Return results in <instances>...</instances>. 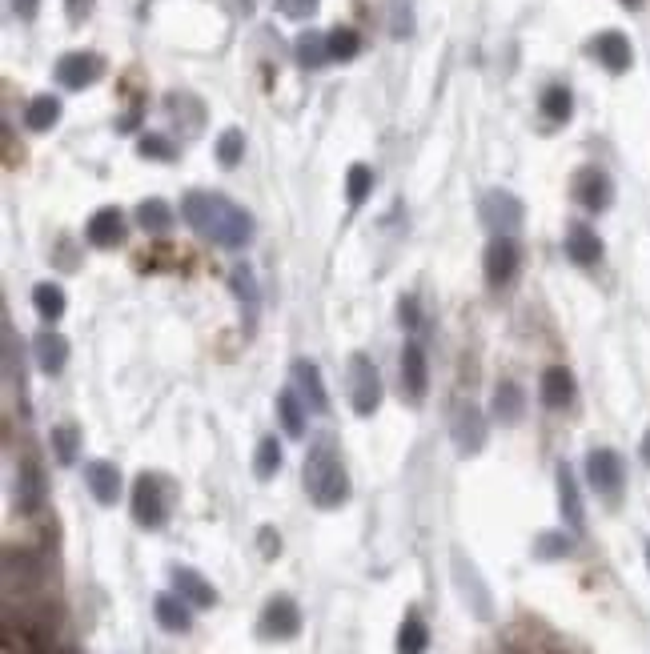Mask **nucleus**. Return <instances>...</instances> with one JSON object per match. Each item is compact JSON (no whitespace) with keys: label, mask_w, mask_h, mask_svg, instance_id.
Wrapping results in <instances>:
<instances>
[{"label":"nucleus","mask_w":650,"mask_h":654,"mask_svg":"<svg viewBox=\"0 0 650 654\" xmlns=\"http://www.w3.org/2000/svg\"><path fill=\"white\" fill-rule=\"evenodd\" d=\"M301 478H305V494L313 498V506H321V510L346 506V498H350V474H346V466H342L338 446H334L330 434H321L309 446Z\"/></svg>","instance_id":"obj_2"},{"label":"nucleus","mask_w":650,"mask_h":654,"mask_svg":"<svg viewBox=\"0 0 650 654\" xmlns=\"http://www.w3.org/2000/svg\"><path fill=\"white\" fill-rule=\"evenodd\" d=\"M518 265H522V249L514 237H494L486 245V257H482V269H486V281L490 289H502L518 277Z\"/></svg>","instance_id":"obj_10"},{"label":"nucleus","mask_w":650,"mask_h":654,"mask_svg":"<svg viewBox=\"0 0 650 654\" xmlns=\"http://www.w3.org/2000/svg\"><path fill=\"white\" fill-rule=\"evenodd\" d=\"M241 157H245V133H241V129H225V133L217 137V161H221L225 169H237Z\"/></svg>","instance_id":"obj_38"},{"label":"nucleus","mask_w":650,"mask_h":654,"mask_svg":"<svg viewBox=\"0 0 650 654\" xmlns=\"http://www.w3.org/2000/svg\"><path fill=\"white\" fill-rule=\"evenodd\" d=\"M646 566H650V542H646Z\"/></svg>","instance_id":"obj_50"},{"label":"nucleus","mask_w":650,"mask_h":654,"mask_svg":"<svg viewBox=\"0 0 650 654\" xmlns=\"http://www.w3.org/2000/svg\"><path fill=\"white\" fill-rule=\"evenodd\" d=\"M350 406L358 418H370L382 406V374L366 354H350Z\"/></svg>","instance_id":"obj_5"},{"label":"nucleus","mask_w":650,"mask_h":654,"mask_svg":"<svg viewBox=\"0 0 650 654\" xmlns=\"http://www.w3.org/2000/svg\"><path fill=\"white\" fill-rule=\"evenodd\" d=\"M85 237H89L93 249H117V245L125 241V213H121L117 205L97 209V213L89 217V225H85Z\"/></svg>","instance_id":"obj_16"},{"label":"nucleus","mask_w":650,"mask_h":654,"mask_svg":"<svg viewBox=\"0 0 650 654\" xmlns=\"http://www.w3.org/2000/svg\"><path fill=\"white\" fill-rule=\"evenodd\" d=\"M101 73H105V61L97 53H65L57 61V81L65 89H89L93 81H101Z\"/></svg>","instance_id":"obj_13"},{"label":"nucleus","mask_w":650,"mask_h":654,"mask_svg":"<svg viewBox=\"0 0 650 654\" xmlns=\"http://www.w3.org/2000/svg\"><path fill=\"white\" fill-rule=\"evenodd\" d=\"M558 510H562L566 526H570L574 534H582V526H586V510H582V490H578V478H574V470H570L566 462L558 466Z\"/></svg>","instance_id":"obj_23"},{"label":"nucleus","mask_w":650,"mask_h":654,"mask_svg":"<svg viewBox=\"0 0 650 654\" xmlns=\"http://www.w3.org/2000/svg\"><path fill=\"white\" fill-rule=\"evenodd\" d=\"M37 9H41V0H13V13H17L21 21H33Z\"/></svg>","instance_id":"obj_46"},{"label":"nucleus","mask_w":650,"mask_h":654,"mask_svg":"<svg viewBox=\"0 0 650 654\" xmlns=\"http://www.w3.org/2000/svg\"><path fill=\"white\" fill-rule=\"evenodd\" d=\"M49 442H53V454H57V462H77V446H81V438H77V430L73 426H53V434H49Z\"/></svg>","instance_id":"obj_40"},{"label":"nucleus","mask_w":650,"mask_h":654,"mask_svg":"<svg viewBox=\"0 0 650 654\" xmlns=\"http://www.w3.org/2000/svg\"><path fill=\"white\" fill-rule=\"evenodd\" d=\"M590 57H594V61H598L606 73H626V69H630V61H634L630 41H626L618 29L598 33V37L590 41Z\"/></svg>","instance_id":"obj_15"},{"label":"nucleus","mask_w":650,"mask_h":654,"mask_svg":"<svg viewBox=\"0 0 650 654\" xmlns=\"http://www.w3.org/2000/svg\"><path fill=\"white\" fill-rule=\"evenodd\" d=\"M450 438H454V450H458L462 458L482 454V446H486V414H482L474 402L458 406L454 426H450Z\"/></svg>","instance_id":"obj_11"},{"label":"nucleus","mask_w":650,"mask_h":654,"mask_svg":"<svg viewBox=\"0 0 650 654\" xmlns=\"http://www.w3.org/2000/svg\"><path fill=\"white\" fill-rule=\"evenodd\" d=\"M181 217L189 221V229L197 237H205L221 249H245L253 237V217L237 201H229L225 193H205V189L185 193Z\"/></svg>","instance_id":"obj_1"},{"label":"nucleus","mask_w":650,"mask_h":654,"mask_svg":"<svg viewBox=\"0 0 650 654\" xmlns=\"http://www.w3.org/2000/svg\"><path fill=\"white\" fill-rule=\"evenodd\" d=\"M390 33L398 41H406L414 33V5L410 0H390Z\"/></svg>","instance_id":"obj_41"},{"label":"nucleus","mask_w":650,"mask_h":654,"mask_svg":"<svg viewBox=\"0 0 650 654\" xmlns=\"http://www.w3.org/2000/svg\"><path fill=\"white\" fill-rule=\"evenodd\" d=\"M137 153L149 157V161H173V157H177V149H173L161 133H145V137L137 141Z\"/></svg>","instance_id":"obj_42"},{"label":"nucleus","mask_w":650,"mask_h":654,"mask_svg":"<svg viewBox=\"0 0 650 654\" xmlns=\"http://www.w3.org/2000/svg\"><path fill=\"white\" fill-rule=\"evenodd\" d=\"M45 578V566H41V558L29 550V546H9L5 550V586L9 590H33L37 582Z\"/></svg>","instance_id":"obj_14"},{"label":"nucleus","mask_w":650,"mask_h":654,"mask_svg":"<svg viewBox=\"0 0 650 654\" xmlns=\"http://www.w3.org/2000/svg\"><path fill=\"white\" fill-rule=\"evenodd\" d=\"M85 486H89V494L101 506H117V498H121V470L113 462H105V458H93V462H85Z\"/></svg>","instance_id":"obj_20"},{"label":"nucleus","mask_w":650,"mask_h":654,"mask_svg":"<svg viewBox=\"0 0 650 654\" xmlns=\"http://www.w3.org/2000/svg\"><path fill=\"white\" fill-rule=\"evenodd\" d=\"M622 5H626V9H642V5H646V0H622Z\"/></svg>","instance_id":"obj_49"},{"label":"nucleus","mask_w":650,"mask_h":654,"mask_svg":"<svg viewBox=\"0 0 650 654\" xmlns=\"http://www.w3.org/2000/svg\"><path fill=\"white\" fill-rule=\"evenodd\" d=\"M398 321L406 325V330H418V321H422V313H418V297H402V301H398Z\"/></svg>","instance_id":"obj_44"},{"label":"nucleus","mask_w":650,"mask_h":654,"mask_svg":"<svg viewBox=\"0 0 650 654\" xmlns=\"http://www.w3.org/2000/svg\"><path fill=\"white\" fill-rule=\"evenodd\" d=\"M293 386H297L301 402H305L313 414H325V410H330V394H325L321 370H317L309 358H297V362H293Z\"/></svg>","instance_id":"obj_18"},{"label":"nucleus","mask_w":650,"mask_h":654,"mask_svg":"<svg viewBox=\"0 0 650 654\" xmlns=\"http://www.w3.org/2000/svg\"><path fill=\"white\" fill-rule=\"evenodd\" d=\"M153 618H157V626L169 630V634H189V630H193V606H189L177 590L153 598Z\"/></svg>","instance_id":"obj_22"},{"label":"nucleus","mask_w":650,"mask_h":654,"mask_svg":"<svg viewBox=\"0 0 650 654\" xmlns=\"http://www.w3.org/2000/svg\"><path fill=\"white\" fill-rule=\"evenodd\" d=\"M566 257H570L574 265H582V269L598 265V261H602V237H598L586 221H570V225H566Z\"/></svg>","instance_id":"obj_19"},{"label":"nucleus","mask_w":650,"mask_h":654,"mask_svg":"<svg viewBox=\"0 0 650 654\" xmlns=\"http://www.w3.org/2000/svg\"><path fill=\"white\" fill-rule=\"evenodd\" d=\"M538 398L546 410H566L574 402V374L566 366H550L538 382Z\"/></svg>","instance_id":"obj_24"},{"label":"nucleus","mask_w":650,"mask_h":654,"mask_svg":"<svg viewBox=\"0 0 650 654\" xmlns=\"http://www.w3.org/2000/svg\"><path fill=\"white\" fill-rule=\"evenodd\" d=\"M257 542H261V554H265V558H277V554H281V534H277L273 526H261V530H257Z\"/></svg>","instance_id":"obj_45"},{"label":"nucleus","mask_w":650,"mask_h":654,"mask_svg":"<svg viewBox=\"0 0 650 654\" xmlns=\"http://www.w3.org/2000/svg\"><path fill=\"white\" fill-rule=\"evenodd\" d=\"M370 189H374V169L370 165H350V173H346V197H350L354 209L366 205Z\"/></svg>","instance_id":"obj_37"},{"label":"nucleus","mask_w":650,"mask_h":654,"mask_svg":"<svg viewBox=\"0 0 650 654\" xmlns=\"http://www.w3.org/2000/svg\"><path fill=\"white\" fill-rule=\"evenodd\" d=\"M277 9L285 17H293V21H305V17L317 13V0H277Z\"/></svg>","instance_id":"obj_43"},{"label":"nucleus","mask_w":650,"mask_h":654,"mask_svg":"<svg viewBox=\"0 0 650 654\" xmlns=\"http://www.w3.org/2000/svg\"><path fill=\"white\" fill-rule=\"evenodd\" d=\"M229 285H233V293H237V301L249 309V317L257 313V305H261V289H257V277L249 273V265H237L233 273H229Z\"/></svg>","instance_id":"obj_35"},{"label":"nucleus","mask_w":650,"mask_h":654,"mask_svg":"<svg viewBox=\"0 0 650 654\" xmlns=\"http://www.w3.org/2000/svg\"><path fill=\"white\" fill-rule=\"evenodd\" d=\"M454 582H458V594L466 598V606L474 610V618H482V622L494 618V598H490V590H486L478 566H474L462 550H454Z\"/></svg>","instance_id":"obj_8"},{"label":"nucleus","mask_w":650,"mask_h":654,"mask_svg":"<svg viewBox=\"0 0 650 654\" xmlns=\"http://www.w3.org/2000/svg\"><path fill=\"white\" fill-rule=\"evenodd\" d=\"M430 390V366H426V350L418 342L402 346V394L410 402H422Z\"/></svg>","instance_id":"obj_17"},{"label":"nucleus","mask_w":650,"mask_h":654,"mask_svg":"<svg viewBox=\"0 0 650 654\" xmlns=\"http://www.w3.org/2000/svg\"><path fill=\"white\" fill-rule=\"evenodd\" d=\"M478 213H482V225L494 233V237H514L518 229H522V201L510 193V189H490L486 197H482V205H478Z\"/></svg>","instance_id":"obj_6"},{"label":"nucleus","mask_w":650,"mask_h":654,"mask_svg":"<svg viewBox=\"0 0 650 654\" xmlns=\"http://www.w3.org/2000/svg\"><path fill=\"white\" fill-rule=\"evenodd\" d=\"M362 49V37L354 29H334L330 33V61H354Z\"/></svg>","instance_id":"obj_39"},{"label":"nucleus","mask_w":650,"mask_h":654,"mask_svg":"<svg viewBox=\"0 0 650 654\" xmlns=\"http://www.w3.org/2000/svg\"><path fill=\"white\" fill-rule=\"evenodd\" d=\"M33 350H37L41 374H61V370L69 366V342H65L57 330H45V334L33 342Z\"/></svg>","instance_id":"obj_26"},{"label":"nucleus","mask_w":650,"mask_h":654,"mask_svg":"<svg viewBox=\"0 0 650 654\" xmlns=\"http://www.w3.org/2000/svg\"><path fill=\"white\" fill-rule=\"evenodd\" d=\"M642 462L650 466V430H646V438H642Z\"/></svg>","instance_id":"obj_48"},{"label":"nucleus","mask_w":650,"mask_h":654,"mask_svg":"<svg viewBox=\"0 0 650 654\" xmlns=\"http://www.w3.org/2000/svg\"><path fill=\"white\" fill-rule=\"evenodd\" d=\"M305 402H301V394L297 390H281L277 394V418H281V430L289 434V438H305Z\"/></svg>","instance_id":"obj_28"},{"label":"nucleus","mask_w":650,"mask_h":654,"mask_svg":"<svg viewBox=\"0 0 650 654\" xmlns=\"http://www.w3.org/2000/svg\"><path fill=\"white\" fill-rule=\"evenodd\" d=\"M570 550H574V538H570L566 530H542V534L534 538V558H542V562L566 558Z\"/></svg>","instance_id":"obj_33"},{"label":"nucleus","mask_w":650,"mask_h":654,"mask_svg":"<svg viewBox=\"0 0 650 654\" xmlns=\"http://www.w3.org/2000/svg\"><path fill=\"white\" fill-rule=\"evenodd\" d=\"M277 470H281V442L277 438H261L257 442V454H253V474L261 482H269Z\"/></svg>","instance_id":"obj_36"},{"label":"nucleus","mask_w":650,"mask_h":654,"mask_svg":"<svg viewBox=\"0 0 650 654\" xmlns=\"http://www.w3.org/2000/svg\"><path fill=\"white\" fill-rule=\"evenodd\" d=\"M490 414L502 426H518L526 418V394H522V386L518 382H498L494 386V398H490Z\"/></svg>","instance_id":"obj_25"},{"label":"nucleus","mask_w":650,"mask_h":654,"mask_svg":"<svg viewBox=\"0 0 650 654\" xmlns=\"http://www.w3.org/2000/svg\"><path fill=\"white\" fill-rule=\"evenodd\" d=\"M542 117H550V121H570V113H574V97H570V89L566 85H550L546 93H542Z\"/></svg>","instance_id":"obj_34"},{"label":"nucleus","mask_w":650,"mask_h":654,"mask_svg":"<svg viewBox=\"0 0 650 654\" xmlns=\"http://www.w3.org/2000/svg\"><path fill=\"white\" fill-rule=\"evenodd\" d=\"M257 634L269 638V642H289L301 634V610L289 594H273L257 618Z\"/></svg>","instance_id":"obj_7"},{"label":"nucleus","mask_w":650,"mask_h":654,"mask_svg":"<svg viewBox=\"0 0 650 654\" xmlns=\"http://www.w3.org/2000/svg\"><path fill=\"white\" fill-rule=\"evenodd\" d=\"M426 646H430V626H426L418 614H406V622L398 626L394 650H398V654H426Z\"/></svg>","instance_id":"obj_32"},{"label":"nucleus","mask_w":650,"mask_h":654,"mask_svg":"<svg viewBox=\"0 0 650 654\" xmlns=\"http://www.w3.org/2000/svg\"><path fill=\"white\" fill-rule=\"evenodd\" d=\"M173 590L193 606V610H209V606H217V590H213V582H205L193 566H173Z\"/></svg>","instance_id":"obj_21"},{"label":"nucleus","mask_w":650,"mask_h":654,"mask_svg":"<svg viewBox=\"0 0 650 654\" xmlns=\"http://www.w3.org/2000/svg\"><path fill=\"white\" fill-rule=\"evenodd\" d=\"M574 201L586 209V213H606L610 201H614V181L606 169L598 165H586L574 173Z\"/></svg>","instance_id":"obj_9"},{"label":"nucleus","mask_w":650,"mask_h":654,"mask_svg":"<svg viewBox=\"0 0 650 654\" xmlns=\"http://www.w3.org/2000/svg\"><path fill=\"white\" fill-rule=\"evenodd\" d=\"M293 53H297L301 69H321L325 61H330V33H301Z\"/></svg>","instance_id":"obj_29"},{"label":"nucleus","mask_w":650,"mask_h":654,"mask_svg":"<svg viewBox=\"0 0 650 654\" xmlns=\"http://www.w3.org/2000/svg\"><path fill=\"white\" fill-rule=\"evenodd\" d=\"M133 522L145 530H161L169 522V478L165 474H141L133 482Z\"/></svg>","instance_id":"obj_4"},{"label":"nucleus","mask_w":650,"mask_h":654,"mask_svg":"<svg viewBox=\"0 0 650 654\" xmlns=\"http://www.w3.org/2000/svg\"><path fill=\"white\" fill-rule=\"evenodd\" d=\"M45 498H49L45 470H41V462H37L33 454H25V458H21V466H17V510L33 518V514H41Z\"/></svg>","instance_id":"obj_12"},{"label":"nucleus","mask_w":650,"mask_h":654,"mask_svg":"<svg viewBox=\"0 0 650 654\" xmlns=\"http://www.w3.org/2000/svg\"><path fill=\"white\" fill-rule=\"evenodd\" d=\"M65 305H69V297H65L61 285L41 281V285L33 289V309L41 313V321H61V317H65Z\"/></svg>","instance_id":"obj_31"},{"label":"nucleus","mask_w":650,"mask_h":654,"mask_svg":"<svg viewBox=\"0 0 650 654\" xmlns=\"http://www.w3.org/2000/svg\"><path fill=\"white\" fill-rule=\"evenodd\" d=\"M137 225H141L149 237H165V233L173 229V209H169V201H161V197L141 201V205H137Z\"/></svg>","instance_id":"obj_27"},{"label":"nucleus","mask_w":650,"mask_h":654,"mask_svg":"<svg viewBox=\"0 0 650 654\" xmlns=\"http://www.w3.org/2000/svg\"><path fill=\"white\" fill-rule=\"evenodd\" d=\"M57 121H61V101H57L53 93H41V97L29 101V109H25V125H29L33 133H49Z\"/></svg>","instance_id":"obj_30"},{"label":"nucleus","mask_w":650,"mask_h":654,"mask_svg":"<svg viewBox=\"0 0 650 654\" xmlns=\"http://www.w3.org/2000/svg\"><path fill=\"white\" fill-rule=\"evenodd\" d=\"M586 482H590V490L606 506H618L622 494H626V462H622V454L610 450V446H594L586 454Z\"/></svg>","instance_id":"obj_3"},{"label":"nucleus","mask_w":650,"mask_h":654,"mask_svg":"<svg viewBox=\"0 0 650 654\" xmlns=\"http://www.w3.org/2000/svg\"><path fill=\"white\" fill-rule=\"evenodd\" d=\"M65 9H69V17H73V21H81V17L93 9V0H65Z\"/></svg>","instance_id":"obj_47"}]
</instances>
